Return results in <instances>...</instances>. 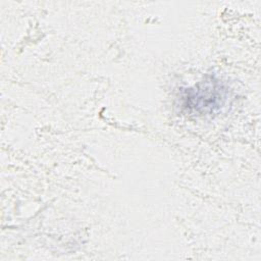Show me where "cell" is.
<instances>
[{
  "label": "cell",
  "mask_w": 261,
  "mask_h": 261,
  "mask_svg": "<svg viewBox=\"0 0 261 261\" xmlns=\"http://www.w3.org/2000/svg\"><path fill=\"white\" fill-rule=\"evenodd\" d=\"M222 89L218 85L205 84L200 88L189 89L186 96V107L196 109L197 111L212 110L213 107L221 104Z\"/></svg>",
  "instance_id": "1"
}]
</instances>
